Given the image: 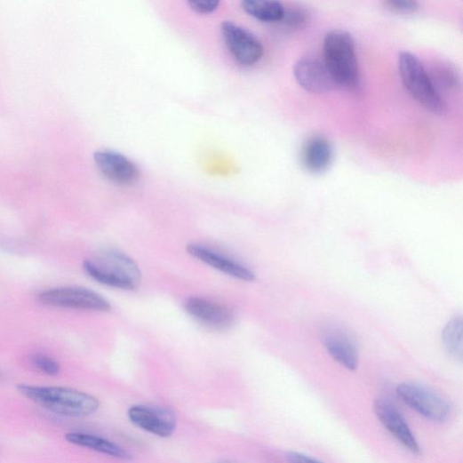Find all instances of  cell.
Instances as JSON below:
<instances>
[{
    "instance_id": "1",
    "label": "cell",
    "mask_w": 463,
    "mask_h": 463,
    "mask_svg": "<svg viewBox=\"0 0 463 463\" xmlns=\"http://www.w3.org/2000/svg\"><path fill=\"white\" fill-rule=\"evenodd\" d=\"M17 388L29 400L63 417L86 418L100 407L94 396L73 388L30 385H20Z\"/></svg>"
},
{
    "instance_id": "2",
    "label": "cell",
    "mask_w": 463,
    "mask_h": 463,
    "mask_svg": "<svg viewBox=\"0 0 463 463\" xmlns=\"http://www.w3.org/2000/svg\"><path fill=\"white\" fill-rule=\"evenodd\" d=\"M84 269L94 281L117 289L133 291L141 282L137 264L116 249L101 250L94 259L84 261Z\"/></svg>"
},
{
    "instance_id": "3",
    "label": "cell",
    "mask_w": 463,
    "mask_h": 463,
    "mask_svg": "<svg viewBox=\"0 0 463 463\" xmlns=\"http://www.w3.org/2000/svg\"><path fill=\"white\" fill-rule=\"evenodd\" d=\"M324 64L338 86L354 88L359 69L352 36L345 31L330 32L323 42Z\"/></svg>"
},
{
    "instance_id": "4",
    "label": "cell",
    "mask_w": 463,
    "mask_h": 463,
    "mask_svg": "<svg viewBox=\"0 0 463 463\" xmlns=\"http://www.w3.org/2000/svg\"><path fill=\"white\" fill-rule=\"evenodd\" d=\"M398 68L403 85L421 107L435 115L442 116L446 112L441 93L418 57L409 52L401 53Z\"/></svg>"
},
{
    "instance_id": "5",
    "label": "cell",
    "mask_w": 463,
    "mask_h": 463,
    "mask_svg": "<svg viewBox=\"0 0 463 463\" xmlns=\"http://www.w3.org/2000/svg\"><path fill=\"white\" fill-rule=\"evenodd\" d=\"M38 299L45 305L75 310L108 312L110 302L99 293L84 287H60L42 291Z\"/></svg>"
},
{
    "instance_id": "6",
    "label": "cell",
    "mask_w": 463,
    "mask_h": 463,
    "mask_svg": "<svg viewBox=\"0 0 463 463\" xmlns=\"http://www.w3.org/2000/svg\"><path fill=\"white\" fill-rule=\"evenodd\" d=\"M397 395L419 414L434 422L443 423L451 415L450 404L436 393L411 383H403L396 388Z\"/></svg>"
},
{
    "instance_id": "7",
    "label": "cell",
    "mask_w": 463,
    "mask_h": 463,
    "mask_svg": "<svg viewBox=\"0 0 463 463\" xmlns=\"http://www.w3.org/2000/svg\"><path fill=\"white\" fill-rule=\"evenodd\" d=\"M221 32L229 53L238 64L251 67L262 60L264 46L251 33L230 21L222 24Z\"/></svg>"
},
{
    "instance_id": "8",
    "label": "cell",
    "mask_w": 463,
    "mask_h": 463,
    "mask_svg": "<svg viewBox=\"0 0 463 463\" xmlns=\"http://www.w3.org/2000/svg\"><path fill=\"white\" fill-rule=\"evenodd\" d=\"M128 417L140 429L160 437H170L177 426L172 411L162 407L135 405L129 409Z\"/></svg>"
},
{
    "instance_id": "9",
    "label": "cell",
    "mask_w": 463,
    "mask_h": 463,
    "mask_svg": "<svg viewBox=\"0 0 463 463\" xmlns=\"http://www.w3.org/2000/svg\"><path fill=\"white\" fill-rule=\"evenodd\" d=\"M93 161L100 172L119 185H132L140 179L138 167L123 154L109 150H97Z\"/></svg>"
},
{
    "instance_id": "10",
    "label": "cell",
    "mask_w": 463,
    "mask_h": 463,
    "mask_svg": "<svg viewBox=\"0 0 463 463\" xmlns=\"http://www.w3.org/2000/svg\"><path fill=\"white\" fill-rule=\"evenodd\" d=\"M374 411L382 425L409 451L419 453L421 449L398 409L390 401L378 398Z\"/></svg>"
},
{
    "instance_id": "11",
    "label": "cell",
    "mask_w": 463,
    "mask_h": 463,
    "mask_svg": "<svg viewBox=\"0 0 463 463\" xmlns=\"http://www.w3.org/2000/svg\"><path fill=\"white\" fill-rule=\"evenodd\" d=\"M293 75L298 84L310 92L326 93L338 87L324 62L315 59L299 60Z\"/></svg>"
},
{
    "instance_id": "12",
    "label": "cell",
    "mask_w": 463,
    "mask_h": 463,
    "mask_svg": "<svg viewBox=\"0 0 463 463\" xmlns=\"http://www.w3.org/2000/svg\"><path fill=\"white\" fill-rule=\"evenodd\" d=\"M185 308L198 323L215 330H227L235 322V315L229 307L209 299L189 298Z\"/></svg>"
},
{
    "instance_id": "13",
    "label": "cell",
    "mask_w": 463,
    "mask_h": 463,
    "mask_svg": "<svg viewBox=\"0 0 463 463\" xmlns=\"http://www.w3.org/2000/svg\"><path fill=\"white\" fill-rule=\"evenodd\" d=\"M322 342L331 356L349 371L358 365V349L352 337L341 328L327 327L322 333Z\"/></svg>"
},
{
    "instance_id": "14",
    "label": "cell",
    "mask_w": 463,
    "mask_h": 463,
    "mask_svg": "<svg viewBox=\"0 0 463 463\" xmlns=\"http://www.w3.org/2000/svg\"><path fill=\"white\" fill-rule=\"evenodd\" d=\"M187 251L198 261L231 277L246 282L255 279L251 269L209 247L190 243L187 246Z\"/></svg>"
},
{
    "instance_id": "15",
    "label": "cell",
    "mask_w": 463,
    "mask_h": 463,
    "mask_svg": "<svg viewBox=\"0 0 463 463\" xmlns=\"http://www.w3.org/2000/svg\"><path fill=\"white\" fill-rule=\"evenodd\" d=\"M332 147L324 138H312L304 146L302 163L311 172L321 173L326 171L332 162Z\"/></svg>"
},
{
    "instance_id": "16",
    "label": "cell",
    "mask_w": 463,
    "mask_h": 463,
    "mask_svg": "<svg viewBox=\"0 0 463 463\" xmlns=\"http://www.w3.org/2000/svg\"><path fill=\"white\" fill-rule=\"evenodd\" d=\"M65 438L72 444L88 448L100 453L120 459L130 458L127 451L106 438L84 433H68Z\"/></svg>"
},
{
    "instance_id": "17",
    "label": "cell",
    "mask_w": 463,
    "mask_h": 463,
    "mask_svg": "<svg viewBox=\"0 0 463 463\" xmlns=\"http://www.w3.org/2000/svg\"><path fill=\"white\" fill-rule=\"evenodd\" d=\"M243 10L251 17L266 23L280 22L284 6L279 0H242Z\"/></svg>"
},
{
    "instance_id": "18",
    "label": "cell",
    "mask_w": 463,
    "mask_h": 463,
    "mask_svg": "<svg viewBox=\"0 0 463 463\" xmlns=\"http://www.w3.org/2000/svg\"><path fill=\"white\" fill-rule=\"evenodd\" d=\"M443 343L447 352L461 363L462 360V319L453 318L443 331Z\"/></svg>"
},
{
    "instance_id": "19",
    "label": "cell",
    "mask_w": 463,
    "mask_h": 463,
    "mask_svg": "<svg viewBox=\"0 0 463 463\" xmlns=\"http://www.w3.org/2000/svg\"><path fill=\"white\" fill-rule=\"evenodd\" d=\"M428 74L439 92L441 89L449 91L455 90L459 86V76L457 70L451 65L440 64Z\"/></svg>"
},
{
    "instance_id": "20",
    "label": "cell",
    "mask_w": 463,
    "mask_h": 463,
    "mask_svg": "<svg viewBox=\"0 0 463 463\" xmlns=\"http://www.w3.org/2000/svg\"><path fill=\"white\" fill-rule=\"evenodd\" d=\"M308 20H310V14L305 9L300 7L286 9L284 7V14L280 22L288 29L298 30L305 28Z\"/></svg>"
},
{
    "instance_id": "21",
    "label": "cell",
    "mask_w": 463,
    "mask_h": 463,
    "mask_svg": "<svg viewBox=\"0 0 463 463\" xmlns=\"http://www.w3.org/2000/svg\"><path fill=\"white\" fill-rule=\"evenodd\" d=\"M31 363L42 373L56 377L60 374L61 367L52 357L43 354H35L31 356Z\"/></svg>"
},
{
    "instance_id": "22",
    "label": "cell",
    "mask_w": 463,
    "mask_h": 463,
    "mask_svg": "<svg viewBox=\"0 0 463 463\" xmlns=\"http://www.w3.org/2000/svg\"><path fill=\"white\" fill-rule=\"evenodd\" d=\"M387 9L398 15H411L418 12V0H385Z\"/></svg>"
},
{
    "instance_id": "23",
    "label": "cell",
    "mask_w": 463,
    "mask_h": 463,
    "mask_svg": "<svg viewBox=\"0 0 463 463\" xmlns=\"http://www.w3.org/2000/svg\"><path fill=\"white\" fill-rule=\"evenodd\" d=\"M191 9L198 14H211L220 6V0H188Z\"/></svg>"
},
{
    "instance_id": "24",
    "label": "cell",
    "mask_w": 463,
    "mask_h": 463,
    "mask_svg": "<svg viewBox=\"0 0 463 463\" xmlns=\"http://www.w3.org/2000/svg\"><path fill=\"white\" fill-rule=\"evenodd\" d=\"M288 459L292 462H311V461H318V459L312 458L310 456L303 455L297 452H290L288 453Z\"/></svg>"
}]
</instances>
